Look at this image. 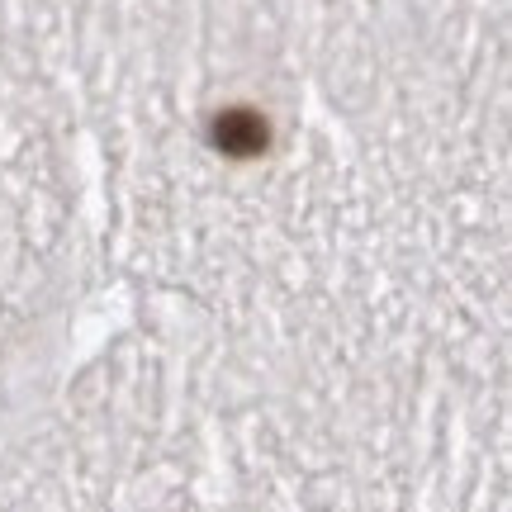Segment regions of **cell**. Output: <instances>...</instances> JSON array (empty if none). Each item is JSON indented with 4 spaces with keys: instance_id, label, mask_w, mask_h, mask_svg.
Segmentation results:
<instances>
[{
    "instance_id": "obj_1",
    "label": "cell",
    "mask_w": 512,
    "mask_h": 512,
    "mask_svg": "<svg viewBox=\"0 0 512 512\" xmlns=\"http://www.w3.org/2000/svg\"><path fill=\"white\" fill-rule=\"evenodd\" d=\"M214 147L228 157H256L266 152V119L252 110H228L214 119Z\"/></svg>"
}]
</instances>
